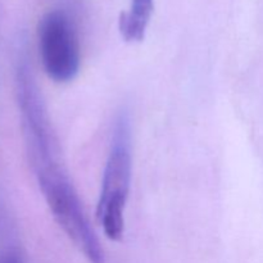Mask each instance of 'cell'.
<instances>
[{
    "label": "cell",
    "mask_w": 263,
    "mask_h": 263,
    "mask_svg": "<svg viewBox=\"0 0 263 263\" xmlns=\"http://www.w3.org/2000/svg\"><path fill=\"white\" fill-rule=\"evenodd\" d=\"M0 263H26L20 249L13 246L0 248Z\"/></svg>",
    "instance_id": "5"
},
{
    "label": "cell",
    "mask_w": 263,
    "mask_h": 263,
    "mask_svg": "<svg viewBox=\"0 0 263 263\" xmlns=\"http://www.w3.org/2000/svg\"><path fill=\"white\" fill-rule=\"evenodd\" d=\"M39 51L44 71L58 84L76 79L81 64L76 30L68 15L51 10L39 23Z\"/></svg>",
    "instance_id": "3"
},
{
    "label": "cell",
    "mask_w": 263,
    "mask_h": 263,
    "mask_svg": "<svg viewBox=\"0 0 263 263\" xmlns=\"http://www.w3.org/2000/svg\"><path fill=\"white\" fill-rule=\"evenodd\" d=\"M154 10V0H131L128 10L121 13L118 30L127 43H140L145 37Z\"/></svg>",
    "instance_id": "4"
},
{
    "label": "cell",
    "mask_w": 263,
    "mask_h": 263,
    "mask_svg": "<svg viewBox=\"0 0 263 263\" xmlns=\"http://www.w3.org/2000/svg\"><path fill=\"white\" fill-rule=\"evenodd\" d=\"M15 90L26 146L45 202L59 228L90 263H104V252L86 217L82 203L62 164L54 135L31 68L21 63L15 73Z\"/></svg>",
    "instance_id": "1"
},
{
    "label": "cell",
    "mask_w": 263,
    "mask_h": 263,
    "mask_svg": "<svg viewBox=\"0 0 263 263\" xmlns=\"http://www.w3.org/2000/svg\"><path fill=\"white\" fill-rule=\"evenodd\" d=\"M133 177V143L130 117L121 112L115 120L109 153L105 162L99 199L97 204V221L105 236L120 241L125 233V208Z\"/></svg>",
    "instance_id": "2"
}]
</instances>
